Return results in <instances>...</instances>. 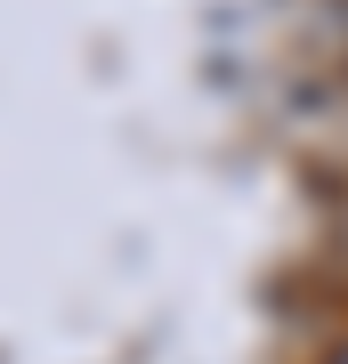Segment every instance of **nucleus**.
<instances>
[{
	"mask_svg": "<svg viewBox=\"0 0 348 364\" xmlns=\"http://www.w3.org/2000/svg\"><path fill=\"white\" fill-rule=\"evenodd\" d=\"M316 364H348V340H332V348H324V356H316Z\"/></svg>",
	"mask_w": 348,
	"mask_h": 364,
	"instance_id": "1",
	"label": "nucleus"
}]
</instances>
